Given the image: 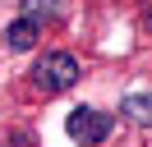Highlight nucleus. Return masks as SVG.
Here are the masks:
<instances>
[{
  "instance_id": "nucleus-1",
  "label": "nucleus",
  "mask_w": 152,
  "mask_h": 147,
  "mask_svg": "<svg viewBox=\"0 0 152 147\" xmlns=\"http://www.w3.org/2000/svg\"><path fill=\"white\" fill-rule=\"evenodd\" d=\"M78 78H83V60H78L74 51H46V55L32 60V69H28L23 83H28V97L51 101V97H60V92H69Z\"/></svg>"
},
{
  "instance_id": "nucleus-2",
  "label": "nucleus",
  "mask_w": 152,
  "mask_h": 147,
  "mask_svg": "<svg viewBox=\"0 0 152 147\" xmlns=\"http://www.w3.org/2000/svg\"><path fill=\"white\" fill-rule=\"evenodd\" d=\"M111 129H115L111 110H97V106H78V110H69V119H65V133L74 138L78 147H102L106 138H111Z\"/></svg>"
},
{
  "instance_id": "nucleus-3",
  "label": "nucleus",
  "mask_w": 152,
  "mask_h": 147,
  "mask_svg": "<svg viewBox=\"0 0 152 147\" xmlns=\"http://www.w3.org/2000/svg\"><path fill=\"white\" fill-rule=\"evenodd\" d=\"M37 37H42V23H37V18H28V14H19L14 23H5L0 46H5L10 55H19V51H32V46H37Z\"/></svg>"
},
{
  "instance_id": "nucleus-4",
  "label": "nucleus",
  "mask_w": 152,
  "mask_h": 147,
  "mask_svg": "<svg viewBox=\"0 0 152 147\" xmlns=\"http://www.w3.org/2000/svg\"><path fill=\"white\" fill-rule=\"evenodd\" d=\"M120 119H129L138 129H152V92H129L120 101Z\"/></svg>"
},
{
  "instance_id": "nucleus-5",
  "label": "nucleus",
  "mask_w": 152,
  "mask_h": 147,
  "mask_svg": "<svg viewBox=\"0 0 152 147\" xmlns=\"http://www.w3.org/2000/svg\"><path fill=\"white\" fill-rule=\"evenodd\" d=\"M19 14H28V18H37V23L46 28L51 18L60 14V0H19Z\"/></svg>"
},
{
  "instance_id": "nucleus-6",
  "label": "nucleus",
  "mask_w": 152,
  "mask_h": 147,
  "mask_svg": "<svg viewBox=\"0 0 152 147\" xmlns=\"http://www.w3.org/2000/svg\"><path fill=\"white\" fill-rule=\"evenodd\" d=\"M5 147H37V138H32L28 129H19V133H10V138H5Z\"/></svg>"
},
{
  "instance_id": "nucleus-7",
  "label": "nucleus",
  "mask_w": 152,
  "mask_h": 147,
  "mask_svg": "<svg viewBox=\"0 0 152 147\" xmlns=\"http://www.w3.org/2000/svg\"><path fill=\"white\" fill-rule=\"evenodd\" d=\"M143 32H148V37H152V5H148V9H143Z\"/></svg>"
}]
</instances>
